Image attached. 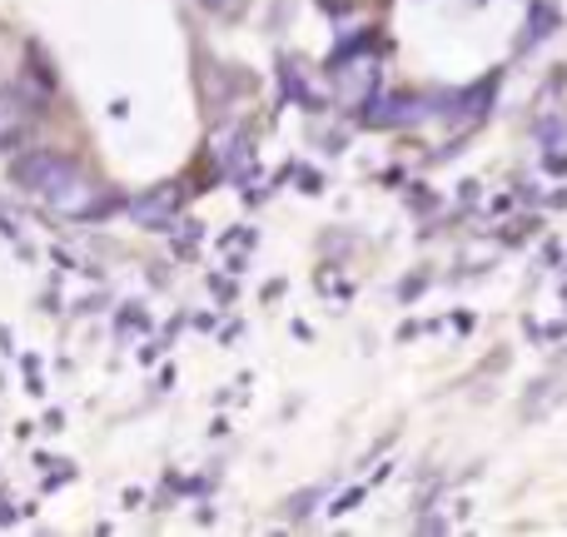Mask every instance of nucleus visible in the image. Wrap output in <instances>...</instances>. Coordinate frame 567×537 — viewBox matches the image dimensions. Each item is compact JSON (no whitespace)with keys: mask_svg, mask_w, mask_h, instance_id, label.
I'll return each instance as SVG.
<instances>
[{"mask_svg":"<svg viewBox=\"0 0 567 537\" xmlns=\"http://www.w3.org/2000/svg\"><path fill=\"white\" fill-rule=\"evenodd\" d=\"M20 125V115H16V105H6V100H0V135H10V130Z\"/></svg>","mask_w":567,"mask_h":537,"instance_id":"f257e3e1","label":"nucleus"}]
</instances>
